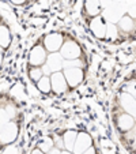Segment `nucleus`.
Wrapping results in <instances>:
<instances>
[{
	"mask_svg": "<svg viewBox=\"0 0 136 154\" xmlns=\"http://www.w3.org/2000/svg\"><path fill=\"white\" fill-rule=\"evenodd\" d=\"M11 41H12V37H11V32H10L8 26L0 23V48L2 49L8 48Z\"/></svg>",
	"mask_w": 136,
	"mask_h": 154,
	"instance_id": "15",
	"label": "nucleus"
},
{
	"mask_svg": "<svg viewBox=\"0 0 136 154\" xmlns=\"http://www.w3.org/2000/svg\"><path fill=\"white\" fill-rule=\"evenodd\" d=\"M121 108L125 111V113L131 115L132 117H136V98L131 93H122L120 97Z\"/></svg>",
	"mask_w": 136,
	"mask_h": 154,
	"instance_id": "10",
	"label": "nucleus"
},
{
	"mask_svg": "<svg viewBox=\"0 0 136 154\" xmlns=\"http://www.w3.org/2000/svg\"><path fill=\"white\" fill-rule=\"evenodd\" d=\"M80 53V47L72 40L64 41L60 48V56L63 57V60H76V59H79Z\"/></svg>",
	"mask_w": 136,
	"mask_h": 154,
	"instance_id": "3",
	"label": "nucleus"
},
{
	"mask_svg": "<svg viewBox=\"0 0 136 154\" xmlns=\"http://www.w3.org/2000/svg\"><path fill=\"white\" fill-rule=\"evenodd\" d=\"M61 154H71L70 151H61Z\"/></svg>",
	"mask_w": 136,
	"mask_h": 154,
	"instance_id": "28",
	"label": "nucleus"
},
{
	"mask_svg": "<svg viewBox=\"0 0 136 154\" xmlns=\"http://www.w3.org/2000/svg\"><path fill=\"white\" fill-rule=\"evenodd\" d=\"M47 51L42 45H35L33 47V49L30 51L29 55V63L32 67H40V66H44L45 64V60H47Z\"/></svg>",
	"mask_w": 136,
	"mask_h": 154,
	"instance_id": "7",
	"label": "nucleus"
},
{
	"mask_svg": "<svg viewBox=\"0 0 136 154\" xmlns=\"http://www.w3.org/2000/svg\"><path fill=\"white\" fill-rule=\"evenodd\" d=\"M53 145H55V143H53L52 139H47V140H44V142L40 145V150L42 151V153H49V151L52 150Z\"/></svg>",
	"mask_w": 136,
	"mask_h": 154,
	"instance_id": "21",
	"label": "nucleus"
},
{
	"mask_svg": "<svg viewBox=\"0 0 136 154\" xmlns=\"http://www.w3.org/2000/svg\"><path fill=\"white\" fill-rule=\"evenodd\" d=\"M82 154H95V150H94V147L91 146V147H89L86 151H83Z\"/></svg>",
	"mask_w": 136,
	"mask_h": 154,
	"instance_id": "24",
	"label": "nucleus"
},
{
	"mask_svg": "<svg viewBox=\"0 0 136 154\" xmlns=\"http://www.w3.org/2000/svg\"><path fill=\"white\" fill-rule=\"evenodd\" d=\"M18 132H19L18 124L15 122L10 120L0 131V145H10V143H12L18 138Z\"/></svg>",
	"mask_w": 136,
	"mask_h": 154,
	"instance_id": "4",
	"label": "nucleus"
},
{
	"mask_svg": "<svg viewBox=\"0 0 136 154\" xmlns=\"http://www.w3.org/2000/svg\"><path fill=\"white\" fill-rule=\"evenodd\" d=\"M76 135H78V132H75V131H68V132H65L63 137V145H64V149H65V151H72L74 150V145H75V139H76Z\"/></svg>",
	"mask_w": 136,
	"mask_h": 154,
	"instance_id": "16",
	"label": "nucleus"
},
{
	"mask_svg": "<svg viewBox=\"0 0 136 154\" xmlns=\"http://www.w3.org/2000/svg\"><path fill=\"white\" fill-rule=\"evenodd\" d=\"M84 11L90 17H98L102 11V7L99 4V0H84Z\"/></svg>",
	"mask_w": 136,
	"mask_h": 154,
	"instance_id": "13",
	"label": "nucleus"
},
{
	"mask_svg": "<svg viewBox=\"0 0 136 154\" xmlns=\"http://www.w3.org/2000/svg\"><path fill=\"white\" fill-rule=\"evenodd\" d=\"M114 3H122L121 0H114Z\"/></svg>",
	"mask_w": 136,
	"mask_h": 154,
	"instance_id": "29",
	"label": "nucleus"
},
{
	"mask_svg": "<svg viewBox=\"0 0 136 154\" xmlns=\"http://www.w3.org/2000/svg\"><path fill=\"white\" fill-rule=\"evenodd\" d=\"M117 34H119V27L114 23H106V33H105V38L113 41L117 38Z\"/></svg>",
	"mask_w": 136,
	"mask_h": 154,
	"instance_id": "19",
	"label": "nucleus"
},
{
	"mask_svg": "<svg viewBox=\"0 0 136 154\" xmlns=\"http://www.w3.org/2000/svg\"><path fill=\"white\" fill-rule=\"evenodd\" d=\"M90 29L93 32V34L97 38H105V33H106V22L102 17H95L93 18L91 23H90Z\"/></svg>",
	"mask_w": 136,
	"mask_h": 154,
	"instance_id": "11",
	"label": "nucleus"
},
{
	"mask_svg": "<svg viewBox=\"0 0 136 154\" xmlns=\"http://www.w3.org/2000/svg\"><path fill=\"white\" fill-rule=\"evenodd\" d=\"M91 137H90L87 132H79L76 135V139H75V145H74V154H82L83 151H86L89 147H91Z\"/></svg>",
	"mask_w": 136,
	"mask_h": 154,
	"instance_id": "9",
	"label": "nucleus"
},
{
	"mask_svg": "<svg viewBox=\"0 0 136 154\" xmlns=\"http://www.w3.org/2000/svg\"><path fill=\"white\" fill-rule=\"evenodd\" d=\"M135 19H132L131 17H128V15H122L121 18H120V20L117 22V27H119L120 30H122L124 33H132L133 30H135Z\"/></svg>",
	"mask_w": 136,
	"mask_h": 154,
	"instance_id": "14",
	"label": "nucleus"
},
{
	"mask_svg": "<svg viewBox=\"0 0 136 154\" xmlns=\"http://www.w3.org/2000/svg\"><path fill=\"white\" fill-rule=\"evenodd\" d=\"M32 154H45V153H42V151L40 150V149H34V150H33V153Z\"/></svg>",
	"mask_w": 136,
	"mask_h": 154,
	"instance_id": "26",
	"label": "nucleus"
},
{
	"mask_svg": "<svg viewBox=\"0 0 136 154\" xmlns=\"http://www.w3.org/2000/svg\"><path fill=\"white\" fill-rule=\"evenodd\" d=\"M124 7H122V3H112L104 8V19L107 23H117L120 20V18L124 15Z\"/></svg>",
	"mask_w": 136,
	"mask_h": 154,
	"instance_id": "2",
	"label": "nucleus"
},
{
	"mask_svg": "<svg viewBox=\"0 0 136 154\" xmlns=\"http://www.w3.org/2000/svg\"><path fill=\"white\" fill-rule=\"evenodd\" d=\"M61 68H63V57L60 56L59 52H55V53H49V55L47 56L42 72H44V75L49 76L50 74L61 71Z\"/></svg>",
	"mask_w": 136,
	"mask_h": 154,
	"instance_id": "1",
	"label": "nucleus"
},
{
	"mask_svg": "<svg viewBox=\"0 0 136 154\" xmlns=\"http://www.w3.org/2000/svg\"><path fill=\"white\" fill-rule=\"evenodd\" d=\"M2 63H3V53L0 52V66H2Z\"/></svg>",
	"mask_w": 136,
	"mask_h": 154,
	"instance_id": "27",
	"label": "nucleus"
},
{
	"mask_svg": "<svg viewBox=\"0 0 136 154\" xmlns=\"http://www.w3.org/2000/svg\"><path fill=\"white\" fill-rule=\"evenodd\" d=\"M37 87L38 90L42 91V93H49L52 90V87H50V78L48 75H42V78L37 82Z\"/></svg>",
	"mask_w": 136,
	"mask_h": 154,
	"instance_id": "17",
	"label": "nucleus"
},
{
	"mask_svg": "<svg viewBox=\"0 0 136 154\" xmlns=\"http://www.w3.org/2000/svg\"><path fill=\"white\" fill-rule=\"evenodd\" d=\"M117 128H119L121 132H128L131 131L133 127H135V117H132L128 113H121L119 117H117Z\"/></svg>",
	"mask_w": 136,
	"mask_h": 154,
	"instance_id": "12",
	"label": "nucleus"
},
{
	"mask_svg": "<svg viewBox=\"0 0 136 154\" xmlns=\"http://www.w3.org/2000/svg\"><path fill=\"white\" fill-rule=\"evenodd\" d=\"M12 4H17V6H19V4H23L25 2H27V0H10Z\"/></svg>",
	"mask_w": 136,
	"mask_h": 154,
	"instance_id": "25",
	"label": "nucleus"
},
{
	"mask_svg": "<svg viewBox=\"0 0 136 154\" xmlns=\"http://www.w3.org/2000/svg\"><path fill=\"white\" fill-rule=\"evenodd\" d=\"M64 78L67 81L68 87H76L82 83L83 81V71L79 67H72V68H64Z\"/></svg>",
	"mask_w": 136,
	"mask_h": 154,
	"instance_id": "6",
	"label": "nucleus"
},
{
	"mask_svg": "<svg viewBox=\"0 0 136 154\" xmlns=\"http://www.w3.org/2000/svg\"><path fill=\"white\" fill-rule=\"evenodd\" d=\"M124 11L128 12V17H131L132 19L136 18V0H127L125 3H122Z\"/></svg>",
	"mask_w": 136,
	"mask_h": 154,
	"instance_id": "18",
	"label": "nucleus"
},
{
	"mask_svg": "<svg viewBox=\"0 0 136 154\" xmlns=\"http://www.w3.org/2000/svg\"><path fill=\"white\" fill-rule=\"evenodd\" d=\"M42 75H44V72H42V68H41V67H32L29 70L30 79H32V81H34V82L40 81V79L42 78Z\"/></svg>",
	"mask_w": 136,
	"mask_h": 154,
	"instance_id": "20",
	"label": "nucleus"
},
{
	"mask_svg": "<svg viewBox=\"0 0 136 154\" xmlns=\"http://www.w3.org/2000/svg\"><path fill=\"white\" fill-rule=\"evenodd\" d=\"M110 3H112V0H99V4H101L102 8H106Z\"/></svg>",
	"mask_w": 136,
	"mask_h": 154,
	"instance_id": "23",
	"label": "nucleus"
},
{
	"mask_svg": "<svg viewBox=\"0 0 136 154\" xmlns=\"http://www.w3.org/2000/svg\"><path fill=\"white\" fill-rule=\"evenodd\" d=\"M8 122H10V117L7 116L6 111H4L3 108H0V131H2V128H3Z\"/></svg>",
	"mask_w": 136,
	"mask_h": 154,
	"instance_id": "22",
	"label": "nucleus"
},
{
	"mask_svg": "<svg viewBox=\"0 0 136 154\" xmlns=\"http://www.w3.org/2000/svg\"><path fill=\"white\" fill-rule=\"evenodd\" d=\"M64 42V38L61 34L59 33H50L48 34L47 37L44 38V45L42 47L45 48V51L49 53H55V52H59Z\"/></svg>",
	"mask_w": 136,
	"mask_h": 154,
	"instance_id": "5",
	"label": "nucleus"
},
{
	"mask_svg": "<svg viewBox=\"0 0 136 154\" xmlns=\"http://www.w3.org/2000/svg\"><path fill=\"white\" fill-rule=\"evenodd\" d=\"M49 78H50V87H52V90L55 91L56 94H63L64 91H67L68 85H67L64 74L61 72V71L50 74Z\"/></svg>",
	"mask_w": 136,
	"mask_h": 154,
	"instance_id": "8",
	"label": "nucleus"
}]
</instances>
